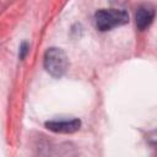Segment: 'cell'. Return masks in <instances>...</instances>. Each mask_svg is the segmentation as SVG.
Returning a JSON list of instances; mask_svg holds the SVG:
<instances>
[{
  "label": "cell",
  "mask_w": 157,
  "mask_h": 157,
  "mask_svg": "<svg viewBox=\"0 0 157 157\" xmlns=\"http://www.w3.org/2000/svg\"><path fill=\"white\" fill-rule=\"evenodd\" d=\"M94 21L99 31H109L114 27L125 25L129 21V16L124 10L103 9L96 12Z\"/></svg>",
  "instance_id": "obj_1"
},
{
  "label": "cell",
  "mask_w": 157,
  "mask_h": 157,
  "mask_svg": "<svg viewBox=\"0 0 157 157\" xmlns=\"http://www.w3.org/2000/svg\"><path fill=\"white\" fill-rule=\"evenodd\" d=\"M44 67L54 77H60L67 69V58L58 48H50L44 54Z\"/></svg>",
  "instance_id": "obj_2"
},
{
  "label": "cell",
  "mask_w": 157,
  "mask_h": 157,
  "mask_svg": "<svg viewBox=\"0 0 157 157\" xmlns=\"http://www.w3.org/2000/svg\"><path fill=\"white\" fill-rule=\"evenodd\" d=\"M81 121L78 119H71V120H53L47 121L45 126L47 129L54 131V132H75L80 129Z\"/></svg>",
  "instance_id": "obj_3"
},
{
  "label": "cell",
  "mask_w": 157,
  "mask_h": 157,
  "mask_svg": "<svg viewBox=\"0 0 157 157\" xmlns=\"http://www.w3.org/2000/svg\"><path fill=\"white\" fill-rule=\"evenodd\" d=\"M155 17V9L151 5H141L135 15V20H136V26L139 29H145L146 27L150 26V23L152 22Z\"/></svg>",
  "instance_id": "obj_4"
},
{
  "label": "cell",
  "mask_w": 157,
  "mask_h": 157,
  "mask_svg": "<svg viewBox=\"0 0 157 157\" xmlns=\"http://www.w3.org/2000/svg\"><path fill=\"white\" fill-rule=\"evenodd\" d=\"M26 53H27V43H23L21 45V58H23Z\"/></svg>",
  "instance_id": "obj_5"
}]
</instances>
